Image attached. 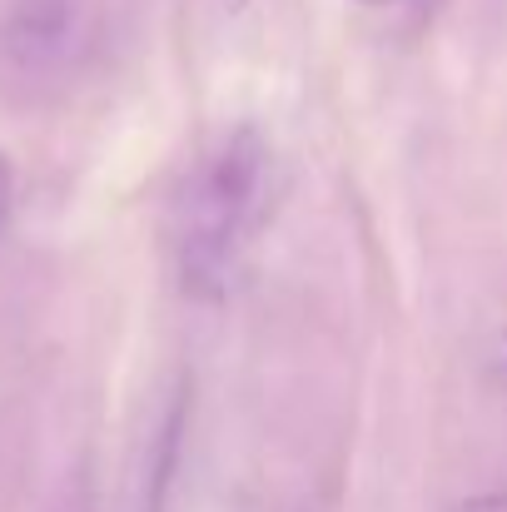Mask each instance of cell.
I'll return each mask as SVG.
<instances>
[{
  "label": "cell",
  "mask_w": 507,
  "mask_h": 512,
  "mask_svg": "<svg viewBox=\"0 0 507 512\" xmlns=\"http://www.w3.org/2000/svg\"><path fill=\"white\" fill-rule=\"evenodd\" d=\"M244 5H249V0H219V10H224V15H239Z\"/></svg>",
  "instance_id": "52a82bcc"
},
{
  "label": "cell",
  "mask_w": 507,
  "mask_h": 512,
  "mask_svg": "<svg viewBox=\"0 0 507 512\" xmlns=\"http://www.w3.org/2000/svg\"><path fill=\"white\" fill-rule=\"evenodd\" d=\"M85 40V15L75 0H20L5 25V45L20 65H65Z\"/></svg>",
  "instance_id": "7a4b0ae2"
},
{
  "label": "cell",
  "mask_w": 507,
  "mask_h": 512,
  "mask_svg": "<svg viewBox=\"0 0 507 512\" xmlns=\"http://www.w3.org/2000/svg\"><path fill=\"white\" fill-rule=\"evenodd\" d=\"M448 512H507V493H483V498H468Z\"/></svg>",
  "instance_id": "277c9868"
},
{
  "label": "cell",
  "mask_w": 507,
  "mask_h": 512,
  "mask_svg": "<svg viewBox=\"0 0 507 512\" xmlns=\"http://www.w3.org/2000/svg\"><path fill=\"white\" fill-rule=\"evenodd\" d=\"M10 199H15V174H10V160L0 155V229L10 219Z\"/></svg>",
  "instance_id": "5b68a950"
},
{
  "label": "cell",
  "mask_w": 507,
  "mask_h": 512,
  "mask_svg": "<svg viewBox=\"0 0 507 512\" xmlns=\"http://www.w3.org/2000/svg\"><path fill=\"white\" fill-rule=\"evenodd\" d=\"M358 5H368V10H393V5H408V0H358Z\"/></svg>",
  "instance_id": "8992f818"
},
{
  "label": "cell",
  "mask_w": 507,
  "mask_h": 512,
  "mask_svg": "<svg viewBox=\"0 0 507 512\" xmlns=\"http://www.w3.org/2000/svg\"><path fill=\"white\" fill-rule=\"evenodd\" d=\"M184 418H189V388H169L165 413L150 428V448L140 458V493L135 512H165L169 508V483L179 473V448H184Z\"/></svg>",
  "instance_id": "3957f363"
},
{
  "label": "cell",
  "mask_w": 507,
  "mask_h": 512,
  "mask_svg": "<svg viewBox=\"0 0 507 512\" xmlns=\"http://www.w3.org/2000/svg\"><path fill=\"white\" fill-rule=\"evenodd\" d=\"M80 512H85V508H80Z\"/></svg>",
  "instance_id": "ba28073f"
},
{
  "label": "cell",
  "mask_w": 507,
  "mask_h": 512,
  "mask_svg": "<svg viewBox=\"0 0 507 512\" xmlns=\"http://www.w3.org/2000/svg\"><path fill=\"white\" fill-rule=\"evenodd\" d=\"M274 194V150L254 125H234L189 170L174 209V269L179 289L199 304L234 294L239 269L264 229Z\"/></svg>",
  "instance_id": "6da1fadb"
}]
</instances>
